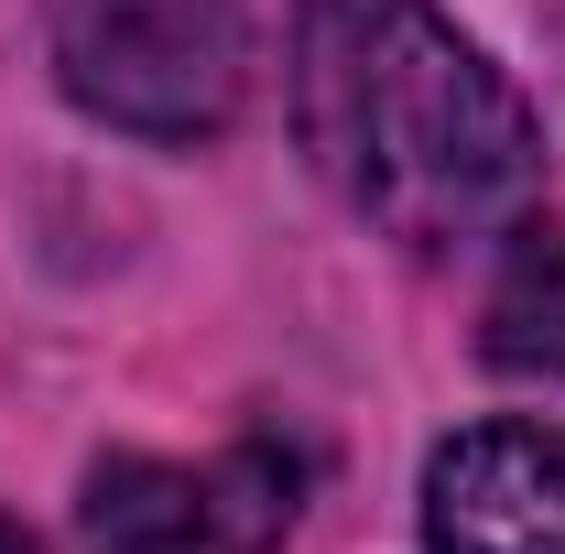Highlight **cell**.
Wrapping results in <instances>:
<instances>
[{
	"instance_id": "6da1fadb",
	"label": "cell",
	"mask_w": 565,
	"mask_h": 554,
	"mask_svg": "<svg viewBox=\"0 0 565 554\" xmlns=\"http://www.w3.org/2000/svg\"><path fill=\"white\" fill-rule=\"evenodd\" d=\"M294 131L370 228L414 251L490 239L544 185L533 109L435 0H305Z\"/></svg>"
},
{
	"instance_id": "7a4b0ae2",
	"label": "cell",
	"mask_w": 565,
	"mask_h": 554,
	"mask_svg": "<svg viewBox=\"0 0 565 554\" xmlns=\"http://www.w3.org/2000/svg\"><path fill=\"white\" fill-rule=\"evenodd\" d=\"M55 66L76 109L141 141H196L239 109V0H66Z\"/></svg>"
},
{
	"instance_id": "3957f363",
	"label": "cell",
	"mask_w": 565,
	"mask_h": 554,
	"mask_svg": "<svg viewBox=\"0 0 565 554\" xmlns=\"http://www.w3.org/2000/svg\"><path fill=\"white\" fill-rule=\"evenodd\" d=\"M305 511V457L250 435L228 457H98L87 468V554H273Z\"/></svg>"
},
{
	"instance_id": "277c9868",
	"label": "cell",
	"mask_w": 565,
	"mask_h": 554,
	"mask_svg": "<svg viewBox=\"0 0 565 554\" xmlns=\"http://www.w3.org/2000/svg\"><path fill=\"white\" fill-rule=\"evenodd\" d=\"M435 554H565V424H468L424 468Z\"/></svg>"
},
{
	"instance_id": "5b68a950",
	"label": "cell",
	"mask_w": 565,
	"mask_h": 554,
	"mask_svg": "<svg viewBox=\"0 0 565 554\" xmlns=\"http://www.w3.org/2000/svg\"><path fill=\"white\" fill-rule=\"evenodd\" d=\"M490 370H511V381H555V392H565V239L522 251L511 283L490 294Z\"/></svg>"
},
{
	"instance_id": "8992f818",
	"label": "cell",
	"mask_w": 565,
	"mask_h": 554,
	"mask_svg": "<svg viewBox=\"0 0 565 554\" xmlns=\"http://www.w3.org/2000/svg\"><path fill=\"white\" fill-rule=\"evenodd\" d=\"M0 554H33V544H22V533H11V522H0Z\"/></svg>"
}]
</instances>
